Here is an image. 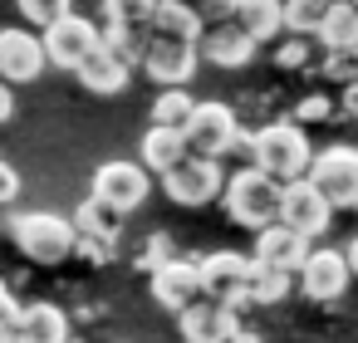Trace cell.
<instances>
[{
	"instance_id": "1",
	"label": "cell",
	"mask_w": 358,
	"mask_h": 343,
	"mask_svg": "<svg viewBox=\"0 0 358 343\" xmlns=\"http://www.w3.org/2000/svg\"><path fill=\"white\" fill-rule=\"evenodd\" d=\"M280 196H285V187L275 182V177H265L260 167H236L231 177H226V191H221V206H226V216L241 226V231H265V226H275L280 221Z\"/></svg>"
},
{
	"instance_id": "2",
	"label": "cell",
	"mask_w": 358,
	"mask_h": 343,
	"mask_svg": "<svg viewBox=\"0 0 358 343\" xmlns=\"http://www.w3.org/2000/svg\"><path fill=\"white\" fill-rule=\"evenodd\" d=\"M255 167H260L265 177H275L280 187L309 177L314 152H309L304 123H265V128L255 133Z\"/></svg>"
},
{
	"instance_id": "3",
	"label": "cell",
	"mask_w": 358,
	"mask_h": 343,
	"mask_svg": "<svg viewBox=\"0 0 358 343\" xmlns=\"http://www.w3.org/2000/svg\"><path fill=\"white\" fill-rule=\"evenodd\" d=\"M10 235H15L20 255H25V260H35V265H64V260L74 255V245H79L74 221H64V216H55V211L15 216Z\"/></svg>"
},
{
	"instance_id": "4",
	"label": "cell",
	"mask_w": 358,
	"mask_h": 343,
	"mask_svg": "<svg viewBox=\"0 0 358 343\" xmlns=\"http://www.w3.org/2000/svg\"><path fill=\"white\" fill-rule=\"evenodd\" d=\"M162 191H167L172 206L201 211V206L221 201V191H226V172H221L216 157H196V152H187L172 172H162Z\"/></svg>"
},
{
	"instance_id": "5",
	"label": "cell",
	"mask_w": 358,
	"mask_h": 343,
	"mask_svg": "<svg viewBox=\"0 0 358 343\" xmlns=\"http://www.w3.org/2000/svg\"><path fill=\"white\" fill-rule=\"evenodd\" d=\"M309 182L329 196V206H334V211H358V147L334 143V147L314 152Z\"/></svg>"
},
{
	"instance_id": "6",
	"label": "cell",
	"mask_w": 358,
	"mask_h": 343,
	"mask_svg": "<svg viewBox=\"0 0 358 343\" xmlns=\"http://www.w3.org/2000/svg\"><path fill=\"white\" fill-rule=\"evenodd\" d=\"M187 133V152H196V157H226L231 152V143H236V133H241V118H236V108L231 103H196V113H192V123L182 128Z\"/></svg>"
},
{
	"instance_id": "7",
	"label": "cell",
	"mask_w": 358,
	"mask_h": 343,
	"mask_svg": "<svg viewBox=\"0 0 358 343\" xmlns=\"http://www.w3.org/2000/svg\"><path fill=\"white\" fill-rule=\"evenodd\" d=\"M280 226L299 231L304 240H319V235L334 226V206H329V196H324L309 177H299V182H289L285 196H280Z\"/></svg>"
},
{
	"instance_id": "8",
	"label": "cell",
	"mask_w": 358,
	"mask_h": 343,
	"mask_svg": "<svg viewBox=\"0 0 358 343\" xmlns=\"http://www.w3.org/2000/svg\"><path fill=\"white\" fill-rule=\"evenodd\" d=\"M40 40H45V54H50V64H55V69H69V74H74V69H79V64H84V59H89V54L99 50V45H103V30H99L94 20H79V15H59V20H55V25H50V30H45Z\"/></svg>"
},
{
	"instance_id": "9",
	"label": "cell",
	"mask_w": 358,
	"mask_h": 343,
	"mask_svg": "<svg viewBox=\"0 0 358 343\" xmlns=\"http://www.w3.org/2000/svg\"><path fill=\"white\" fill-rule=\"evenodd\" d=\"M196 64H201V50L192 40H157V35H148V50H143L138 69L152 84H162V89H182V84H192Z\"/></svg>"
},
{
	"instance_id": "10",
	"label": "cell",
	"mask_w": 358,
	"mask_h": 343,
	"mask_svg": "<svg viewBox=\"0 0 358 343\" xmlns=\"http://www.w3.org/2000/svg\"><path fill=\"white\" fill-rule=\"evenodd\" d=\"M148 191H152V172L143 162H103L94 172V191L89 196H99V201H108L113 211L128 216V211H138L148 201Z\"/></svg>"
},
{
	"instance_id": "11",
	"label": "cell",
	"mask_w": 358,
	"mask_h": 343,
	"mask_svg": "<svg viewBox=\"0 0 358 343\" xmlns=\"http://www.w3.org/2000/svg\"><path fill=\"white\" fill-rule=\"evenodd\" d=\"M250 265H255V260H250V255H236V250H211L206 260H196L206 299H216V304H231V309H245Z\"/></svg>"
},
{
	"instance_id": "12",
	"label": "cell",
	"mask_w": 358,
	"mask_h": 343,
	"mask_svg": "<svg viewBox=\"0 0 358 343\" xmlns=\"http://www.w3.org/2000/svg\"><path fill=\"white\" fill-rule=\"evenodd\" d=\"M50 69V54H45V40L35 30H0V79L10 89L15 84H35L40 74Z\"/></svg>"
},
{
	"instance_id": "13",
	"label": "cell",
	"mask_w": 358,
	"mask_h": 343,
	"mask_svg": "<svg viewBox=\"0 0 358 343\" xmlns=\"http://www.w3.org/2000/svg\"><path fill=\"white\" fill-rule=\"evenodd\" d=\"M348 255L343 250H334V245H319V250H309V260L299 265V289H304V299H314V304H329V299H338L343 289H348Z\"/></svg>"
},
{
	"instance_id": "14",
	"label": "cell",
	"mask_w": 358,
	"mask_h": 343,
	"mask_svg": "<svg viewBox=\"0 0 358 343\" xmlns=\"http://www.w3.org/2000/svg\"><path fill=\"white\" fill-rule=\"evenodd\" d=\"M148 289H152V304H162L167 314H187L192 304L206 299V289H201V270H196L192 260H167L162 270H152Z\"/></svg>"
},
{
	"instance_id": "15",
	"label": "cell",
	"mask_w": 358,
	"mask_h": 343,
	"mask_svg": "<svg viewBox=\"0 0 358 343\" xmlns=\"http://www.w3.org/2000/svg\"><path fill=\"white\" fill-rule=\"evenodd\" d=\"M177 328H182L187 343H236L241 338L236 309L231 304H216V299H201L187 314H177Z\"/></svg>"
},
{
	"instance_id": "16",
	"label": "cell",
	"mask_w": 358,
	"mask_h": 343,
	"mask_svg": "<svg viewBox=\"0 0 358 343\" xmlns=\"http://www.w3.org/2000/svg\"><path fill=\"white\" fill-rule=\"evenodd\" d=\"M196 50H201V59L216 64V69H245L260 45H255L236 20H226V25H206L201 40H196Z\"/></svg>"
},
{
	"instance_id": "17",
	"label": "cell",
	"mask_w": 358,
	"mask_h": 343,
	"mask_svg": "<svg viewBox=\"0 0 358 343\" xmlns=\"http://www.w3.org/2000/svg\"><path fill=\"white\" fill-rule=\"evenodd\" d=\"M250 260L255 265H265V270H285V275H299V265L309 260V240L299 235V231H289V226H265L260 235H255V250H250Z\"/></svg>"
},
{
	"instance_id": "18",
	"label": "cell",
	"mask_w": 358,
	"mask_h": 343,
	"mask_svg": "<svg viewBox=\"0 0 358 343\" xmlns=\"http://www.w3.org/2000/svg\"><path fill=\"white\" fill-rule=\"evenodd\" d=\"M74 79L89 89V94H99V98H113V94H123L128 89V79H133V64L128 59H118L108 45H99L79 69H74Z\"/></svg>"
},
{
	"instance_id": "19",
	"label": "cell",
	"mask_w": 358,
	"mask_h": 343,
	"mask_svg": "<svg viewBox=\"0 0 358 343\" xmlns=\"http://www.w3.org/2000/svg\"><path fill=\"white\" fill-rule=\"evenodd\" d=\"M15 343H69V314L59 304H25L15 319Z\"/></svg>"
},
{
	"instance_id": "20",
	"label": "cell",
	"mask_w": 358,
	"mask_h": 343,
	"mask_svg": "<svg viewBox=\"0 0 358 343\" xmlns=\"http://www.w3.org/2000/svg\"><path fill=\"white\" fill-rule=\"evenodd\" d=\"M255 45H275L285 35V0H241L231 15Z\"/></svg>"
},
{
	"instance_id": "21",
	"label": "cell",
	"mask_w": 358,
	"mask_h": 343,
	"mask_svg": "<svg viewBox=\"0 0 358 343\" xmlns=\"http://www.w3.org/2000/svg\"><path fill=\"white\" fill-rule=\"evenodd\" d=\"M182 157H187V133H182V128H157V123H152V128L143 133L138 162H143L148 172H157V177H162V172H172Z\"/></svg>"
},
{
	"instance_id": "22",
	"label": "cell",
	"mask_w": 358,
	"mask_h": 343,
	"mask_svg": "<svg viewBox=\"0 0 358 343\" xmlns=\"http://www.w3.org/2000/svg\"><path fill=\"white\" fill-rule=\"evenodd\" d=\"M201 20L187 10V6H177V0H157V10H152V30L148 35H157V40H201Z\"/></svg>"
},
{
	"instance_id": "23",
	"label": "cell",
	"mask_w": 358,
	"mask_h": 343,
	"mask_svg": "<svg viewBox=\"0 0 358 343\" xmlns=\"http://www.w3.org/2000/svg\"><path fill=\"white\" fill-rule=\"evenodd\" d=\"M74 231H79V235H103V240H118V235H123V211H113L108 201L89 196V201H79V211H74Z\"/></svg>"
},
{
	"instance_id": "24",
	"label": "cell",
	"mask_w": 358,
	"mask_h": 343,
	"mask_svg": "<svg viewBox=\"0 0 358 343\" xmlns=\"http://www.w3.org/2000/svg\"><path fill=\"white\" fill-rule=\"evenodd\" d=\"M319 50H358V6H348V0L329 6V20L319 30Z\"/></svg>"
},
{
	"instance_id": "25",
	"label": "cell",
	"mask_w": 358,
	"mask_h": 343,
	"mask_svg": "<svg viewBox=\"0 0 358 343\" xmlns=\"http://www.w3.org/2000/svg\"><path fill=\"white\" fill-rule=\"evenodd\" d=\"M324 20H329V0H285V35L319 40Z\"/></svg>"
},
{
	"instance_id": "26",
	"label": "cell",
	"mask_w": 358,
	"mask_h": 343,
	"mask_svg": "<svg viewBox=\"0 0 358 343\" xmlns=\"http://www.w3.org/2000/svg\"><path fill=\"white\" fill-rule=\"evenodd\" d=\"M289 289H294V275H285V270H265V265H250L245 304H280Z\"/></svg>"
},
{
	"instance_id": "27",
	"label": "cell",
	"mask_w": 358,
	"mask_h": 343,
	"mask_svg": "<svg viewBox=\"0 0 358 343\" xmlns=\"http://www.w3.org/2000/svg\"><path fill=\"white\" fill-rule=\"evenodd\" d=\"M192 113H196V103H192L187 89H162V94L152 98V123H157V128H187Z\"/></svg>"
},
{
	"instance_id": "28",
	"label": "cell",
	"mask_w": 358,
	"mask_h": 343,
	"mask_svg": "<svg viewBox=\"0 0 358 343\" xmlns=\"http://www.w3.org/2000/svg\"><path fill=\"white\" fill-rule=\"evenodd\" d=\"M20 15L35 25V30H50L59 15H69V0H15Z\"/></svg>"
},
{
	"instance_id": "29",
	"label": "cell",
	"mask_w": 358,
	"mask_h": 343,
	"mask_svg": "<svg viewBox=\"0 0 358 343\" xmlns=\"http://www.w3.org/2000/svg\"><path fill=\"white\" fill-rule=\"evenodd\" d=\"M177 6H187L201 25H226L231 15H236V6L241 0H177Z\"/></svg>"
},
{
	"instance_id": "30",
	"label": "cell",
	"mask_w": 358,
	"mask_h": 343,
	"mask_svg": "<svg viewBox=\"0 0 358 343\" xmlns=\"http://www.w3.org/2000/svg\"><path fill=\"white\" fill-rule=\"evenodd\" d=\"M69 15L94 20L99 30H108V25L118 20V0H69Z\"/></svg>"
},
{
	"instance_id": "31",
	"label": "cell",
	"mask_w": 358,
	"mask_h": 343,
	"mask_svg": "<svg viewBox=\"0 0 358 343\" xmlns=\"http://www.w3.org/2000/svg\"><path fill=\"white\" fill-rule=\"evenodd\" d=\"M275 64H280V69H309V64H314V45H309L304 35H289V40L275 50Z\"/></svg>"
},
{
	"instance_id": "32",
	"label": "cell",
	"mask_w": 358,
	"mask_h": 343,
	"mask_svg": "<svg viewBox=\"0 0 358 343\" xmlns=\"http://www.w3.org/2000/svg\"><path fill=\"white\" fill-rule=\"evenodd\" d=\"M152 10H157V0H118V25L128 30H152Z\"/></svg>"
},
{
	"instance_id": "33",
	"label": "cell",
	"mask_w": 358,
	"mask_h": 343,
	"mask_svg": "<svg viewBox=\"0 0 358 343\" xmlns=\"http://www.w3.org/2000/svg\"><path fill=\"white\" fill-rule=\"evenodd\" d=\"M324 118H334V98L329 94H304L299 108H294V123H324Z\"/></svg>"
},
{
	"instance_id": "34",
	"label": "cell",
	"mask_w": 358,
	"mask_h": 343,
	"mask_svg": "<svg viewBox=\"0 0 358 343\" xmlns=\"http://www.w3.org/2000/svg\"><path fill=\"white\" fill-rule=\"evenodd\" d=\"M113 250H118V240H103V235H79V245H74V255L89 265H108Z\"/></svg>"
},
{
	"instance_id": "35",
	"label": "cell",
	"mask_w": 358,
	"mask_h": 343,
	"mask_svg": "<svg viewBox=\"0 0 358 343\" xmlns=\"http://www.w3.org/2000/svg\"><path fill=\"white\" fill-rule=\"evenodd\" d=\"M167 260H177V255H172V235H162V231L148 235V245H143V265H148V270H162Z\"/></svg>"
},
{
	"instance_id": "36",
	"label": "cell",
	"mask_w": 358,
	"mask_h": 343,
	"mask_svg": "<svg viewBox=\"0 0 358 343\" xmlns=\"http://www.w3.org/2000/svg\"><path fill=\"white\" fill-rule=\"evenodd\" d=\"M15 196H20V172L10 162H0V206H10Z\"/></svg>"
},
{
	"instance_id": "37",
	"label": "cell",
	"mask_w": 358,
	"mask_h": 343,
	"mask_svg": "<svg viewBox=\"0 0 358 343\" xmlns=\"http://www.w3.org/2000/svg\"><path fill=\"white\" fill-rule=\"evenodd\" d=\"M10 118H15V89L0 79V123H10Z\"/></svg>"
},
{
	"instance_id": "38",
	"label": "cell",
	"mask_w": 358,
	"mask_h": 343,
	"mask_svg": "<svg viewBox=\"0 0 358 343\" xmlns=\"http://www.w3.org/2000/svg\"><path fill=\"white\" fill-rule=\"evenodd\" d=\"M20 309H25V304H15V299H10V289L0 284V319H6V323H15V319H20Z\"/></svg>"
},
{
	"instance_id": "39",
	"label": "cell",
	"mask_w": 358,
	"mask_h": 343,
	"mask_svg": "<svg viewBox=\"0 0 358 343\" xmlns=\"http://www.w3.org/2000/svg\"><path fill=\"white\" fill-rule=\"evenodd\" d=\"M338 108H343L348 118H358V84H343V94H338Z\"/></svg>"
},
{
	"instance_id": "40",
	"label": "cell",
	"mask_w": 358,
	"mask_h": 343,
	"mask_svg": "<svg viewBox=\"0 0 358 343\" xmlns=\"http://www.w3.org/2000/svg\"><path fill=\"white\" fill-rule=\"evenodd\" d=\"M348 270H353V275H358V235H353V240H348Z\"/></svg>"
},
{
	"instance_id": "41",
	"label": "cell",
	"mask_w": 358,
	"mask_h": 343,
	"mask_svg": "<svg viewBox=\"0 0 358 343\" xmlns=\"http://www.w3.org/2000/svg\"><path fill=\"white\" fill-rule=\"evenodd\" d=\"M329 6H338V0H329Z\"/></svg>"
},
{
	"instance_id": "42",
	"label": "cell",
	"mask_w": 358,
	"mask_h": 343,
	"mask_svg": "<svg viewBox=\"0 0 358 343\" xmlns=\"http://www.w3.org/2000/svg\"><path fill=\"white\" fill-rule=\"evenodd\" d=\"M348 6H358V0H348Z\"/></svg>"
}]
</instances>
